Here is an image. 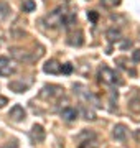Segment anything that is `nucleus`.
Masks as SVG:
<instances>
[{"mask_svg": "<svg viewBox=\"0 0 140 148\" xmlns=\"http://www.w3.org/2000/svg\"><path fill=\"white\" fill-rule=\"evenodd\" d=\"M97 79H99V82L107 84V86H122V82H124V81L115 74V71H112V69L109 68V66H106V64L99 66V69H97Z\"/></svg>", "mask_w": 140, "mask_h": 148, "instance_id": "nucleus-1", "label": "nucleus"}, {"mask_svg": "<svg viewBox=\"0 0 140 148\" xmlns=\"http://www.w3.org/2000/svg\"><path fill=\"white\" fill-rule=\"evenodd\" d=\"M10 56L15 59V61L23 63V64H32L40 58V54L33 53V51H28V49H23V48H12Z\"/></svg>", "mask_w": 140, "mask_h": 148, "instance_id": "nucleus-2", "label": "nucleus"}, {"mask_svg": "<svg viewBox=\"0 0 140 148\" xmlns=\"http://www.w3.org/2000/svg\"><path fill=\"white\" fill-rule=\"evenodd\" d=\"M73 90H74V94H78L81 99H84L86 102L92 104L94 107H101V101H99V99H97L96 95L92 94L87 87H84L82 84H74L73 86Z\"/></svg>", "mask_w": 140, "mask_h": 148, "instance_id": "nucleus-3", "label": "nucleus"}, {"mask_svg": "<svg viewBox=\"0 0 140 148\" xmlns=\"http://www.w3.org/2000/svg\"><path fill=\"white\" fill-rule=\"evenodd\" d=\"M66 12H68L66 7H58V8H54L49 15H46L45 20L48 21V27H59V25H61V20H63V16H65Z\"/></svg>", "mask_w": 140, "mask_h": 148, "instance_id": "nucleus-4", "label": "nucleus"}, {"mask_svg": "<svg viewBox=\"0 0 140 148\" xmlns=\"http://www.w3.org/2000/svg\"><path fill=\"white\" fill-rule=\"evenodd\" d=\"M33 79H27V81H12V82H8V89L13 90V92H16V94H22V92H27L28 89H30V86H32Z\"/></svg>", "mask_w": 140, "mask_h": 148, "instance_id": "nucleus-5", "label": "nucleus"}, {"mask_svg": "<svg viewBox=\"0 0 140 148\" xmlns=\"http://www.w3.org/2000/svg\"><path fill=\"white\" fill-rule=\"evenodd\" d=\"M16 71L13 61L7 58V56H0V76H12Z\"/></svg>", "mask_w": 140, "mask_h": 148, "instance_id": "nucleus-6", "label": "nucleus"}, {"mask_svg": "<svg viewBox=\"0 0 140 148\" xmlns=\"http://www.w3.org/2000/svg\"><path fill=\"white\" fill-rule=\"evenodd\" d=\"M43 71L46 74H61L63 73V64L58 63L56 59H49L43 64Z\"/></svg>", "mask_w": 140, "mask_h": 148, "instance_id": "nucleus-7", "label": "nucleus"}, {"mask_svg": "<svg viewBox=\"0 0 140 148\" xmlns=\"http://www.w3.org/2000/svg\"><path fill=\"white\" fill-rule=\"evenodd\" d=\"M41 97H58V95H63V87L59 86H54V84H49V86H45L41 92H40Z\"/></svg>", "mask_w": 140, "mask_h": 148, "instance_id": "nucleus-8", "label": "nucleus"}, {"mask_svg": "<svg viewBox=\"0 0 140 148\" xmlns=\"http://www.w3.org/2000/svg\"><path fill=\"white\" fill-rule=\"evenodd\" d=\"M46 137V132H45V128L41 125H33L32 127V132H30V138H32L33 143H41Z\"/></svg>", "mask_w": 140, "mask_h": 148, "instance_id": "nucleus-9", "label": "nucleus"}, {"mask_svg": "<svg viewBox=\"0 0 140 148\" xmlns=\"http://www.w3.org/2000/svg\"><path fill=\"white\" fill-rule=\"evenodd\" d=\"M8 117H10L13 122H22V120H25V117H27V112H25V109H23L22 106L15 104V106L10 109V112H8Z\"/></svg>", "mask_w": 140, "mask_h": 148, "instance_id": "nucleus-10", "label": "nucleus"}, {"mask_svg": "<svg viewBox=\"0 0 140 148\" xmlns=\"http://www.w3.org/2000/svg\"><path fill=\"white\" fill-rule=\"evenodd\" d=\"M129 135V128L122 125V123H117V125H114L112 128V137L117 140V142H125V138Z\"/></svg>", "mask_w": 140, "mask_h": 148, "instance_id": "nucleus-11", "label": "nucleus"}, {"mask_svg": "<svg viewBox=\"0 0 140 148\" xmlns=\"http://www.w3.org/2000/svg\"><path fill=\"white\" fill-rule=\"evenodd\" d=\"M66 41H68V45H71V46H82V43H84V33H82L81 30L69 33Z\"/></svg>", "mask_w": 140, "mask_h": 148, "instance_id": "nucleus-12", "label": "nucleus"}, {"mask_svg": "<svg viewBox=\"0 0 140 148\" xmlns=\"http://www.w3.org/2000/svg\"><path fill=\"white\" fill-rule=\"evenodd\" d=\"M61 117L65 119L66 122H74L78 117H79V110L74 109V107H65L61 110Z\"/></svg>", "mask_w": 140, "mask_h": 148, "instance_id": "nucleus-13", "label": "nucleus"}, {"mask_svg": "<svg viewBox=\"0 0 140 148\" xmlns=\"http://www.w3.org/2000/svg\"><path fill=\"white\" fill-rule=\"evenodd\" d=\"M106 36H107V40L110 43H115V41H120L122 40V33H120L119 28H110V30H107Z\"/></svg>", "mask_w": 140, "mask_h": 148, "instance_id": "nucleus-14", "label": "nucleus"}, {"mask_svg": "<svg viewBox=\"0 0 140 148\" xmlns=\"http://www.w3.org/2000/svg\"><path fill=\"white\" fill-rule=\"evenodd\" d=\"M76 140H78V142H84V140H96V133L89 132V130H84V132H81L78 137H76Z\"/></svg>", "mask_w": 140, "mask_h": 148, "instance_id": "nucleus-15", "label": "nucleus"}, {"mask_svg": "<svg viewBox=\"0 0 140 148\" xmlns=\"http://www.w3.org/2000/svg\"><path fill=\"white\" fill-rule=\"evenodd\" d=\"M35 8H36V3H35L33 0H23V3H22V10L25 12V13L35 12Z\"/></svg>", "mask_w": 140, "mask_h": 148, "instance_id": "nucleus-16", "label": "nucleus"}, {"mask_svg": "<svg viewBox=\"0 0 140 148\" xmlns=\"http://www.w3.org/2000/svg\"><path fill=\"white\" fill-rule=\"evenodd\" d=\"M8 15H10V5L7 2H0V18L3 20Z\"/></svg>", "mask_w": 140, "mask_h": 148, "instance_id": "nucleus-17", "label": "nucleus"}, {"mask_svg": "<svg viewBox=\"0 0 140 148\" xmlns=\"http://www.w3.org/2000/svg\"><path fill=\"white\" fill-rule=\"evenodd\" d=\"M78 148H97V140H84V142H78Z\"/></svg>", "mask_w": 140, "mask_h": 148, "instance_id": "nucleus-18", "label": "nucleus"}, {"mask_svg": "<svg viewBox=\"0 0 140 148\" xmlns=\"http://www.w3.org/2000/svg\"><path fill=\"white\" fill-rule=\"evenodd\" d=\"M129 109L132 112H139L140 114V97H137V99H130L129 101Z\"/></svg>", "mask_w": 140, "mask_h": 148, "instance_id": "nucleus-19", "label": "nucleus"}, {"mask_svg": "<svg viewBox=\"0 0 140 148\" xmlns=\"http://www.w3.org/2000/svg\"><path fill=\"white\" fill-rule=\"evenodd\" d=\"M81 112L84 114V119H87V120H94V119H96V114H94L91 109H87L86 106L81 107Z\"/></svg>", "mask_w": 140, "mask_h": 148, "instance_id": "nucleus-20", "label": "nucleus"}, {"mask_svg": "<svg viewBox=\"0 0 140 148\" xmlns=\"http://www.w3.org/2000/svg\"><path fill=\"white\" fill-rule=\"evenodd\" d=\"M109 104H110V110H114V104L117 106V89L110 90V97H109Z\"/></svg>", "mask_w": 140, "mask_h": 148, "instance_id": "nucleus-21", "label": "nucleus"}, {"mask_svg": "<svg viewBox=\"0 0 140 148\" xmlns=\"http://www.w3.org/2000/svg\"><path fill=\"white\" fill-rule=\"evenodd\" d=\"M87 18H89L92 23H97V20H99V13H97L96 10H89L87 12Z\"/></svg>", "mask_w": 140, "mask_h": 148, "instance_id": "nucleus-22", "label": "nucleus"}, {"mask_svg": "<svg viewBox=\"0 0 140 148\" xmlns=\"http://www.w3.org/2000/svg\"><path fill=\"white\" fill-rule=\"evenodd\" d=\"M71 73H73V64L71 63L63 64V74H71Z\"/></svg>", "mask_w": 140, "mask_h": 148, "instance_id": "nucleus-23", "label": "nucleus"}, {"mask_svg": "<svg viewBox=\"0 0 140 148\" xmlns=\"http://www.w3.org/2000/svg\"><path fill=\"white\" fill-rule=\"evenodd\" d=\"M132 59H134V63H140V49H135L132 53Z\"/></svg>", "mask_w": 140, "mask_h": 148, "instance_id": "nucleus-24", "label": "nucleus"}, {"mask_svg": "<svg viewBox=\"0 0 140 148\" xmlns=\"http://www.w3.org/2000/svg\"><path fill=\"white\" fill-rule=\"evenodd\" d=\"M7 102H8V99H7V97H3V95H0V109H2V107H5Z\"/></svg>", "mask_w": 140, "mask_h": 148, "instance_id": "nucleus-25", "label": "nucleus"}, {"mask_svg": "<svg viewBox=\"0 0 140 148\" xmlns=\"http://www.w3.org/2000/svg\"><path fill=\"white\" fill-rule=\"evenodd\" d=\"M104 5H115V3H119V0H102Z\"/></svg>", "mask_w": 140, "mask_h": 148, "instance_id": "nucleus-26", "label": "nucleus"}, {"mask_svg": "<svg viewBox=\"0 0 140 148\" xmlns=\"http://www.w3.org/2000/svg\"><path fill=\"white\" fill-rule=\"evenodd\" d=\"M132 46V41L130 40H125L124 43H122V49H127V48H130Z\"/></svg>", "mask_w": 140, "mask_h": 148, "instance_id": "nucleus-27", "label": "nucleus"}, {"mask_svg": "<svg viewBox=\"0 0 140 148\" xmlns=\"http://www.w3.org/2000/svg\"><path fill=\"white\" fill-rule=\"evenodd\" d=\"M0 148H18V147H16V143H7V145H2Z\"/></svg>", "mask_w": 140, "mask_h": 148, "instance_id": "nucleus-28", "label": "nucleus"}, {"mask_svg": "<svg viewBox=\"0 0 140 148\" xmlns=\"http://www.w3.org/2000/svg\"><path fill=\"white\" fill-rule=\"evenodd\" d=\"M134 137H135V140H137V142H140V130H135Z\"/></svg>", "mask_w": 140, "mask_h": 148, "instance_id": "nucleus-29", "label": "nucleus"}]
</instances>
